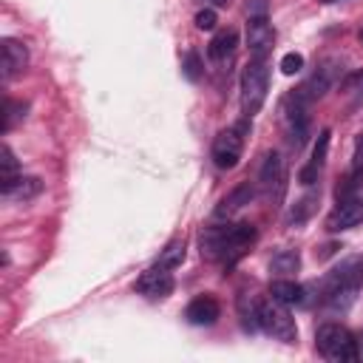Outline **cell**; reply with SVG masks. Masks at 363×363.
<instances>
[{
    "mask_svg": "<svg viewBox=\"0 0 363 363\" xmlns=\"http://www.w3.org/2000/svg\"><path fill=\"white\" fill-rule=\"evenodd\" d=\"M258 238V230L247 221L238 224H216L201 230V255L216 258L224 267H233L238 258H244Z\"/></svg>",
    "mask_w": 363,
    "mask_h": 363,
    "instance_id": "cell-1",
    "label": "cell"
},
{
    "mask_svg": "<svg viewBox=\"0 0 363 363\" xmlns=\"http://www.w3.org/2000/svg\"><path fill=\"white\" fill-rule=\"evenodd\" d=\"M360 284H363V255H349L320 281V301L343 312L354 303Z\"/></svg>",
    "mask_w": 363,
    "mask_h": 363,
    "instance_id": "cell-2",
    "label": "cell"
},
{
    "mask_svg": "<svg viewBox=\"0 0 363 363\" xmlns=\"http://www.w3.org/2000/svg\"><path fill=\"white\" fill-rule=\"evenodd\" d=\"M315 346H318L320 357H326L332 363H346V360H360L363 357V349H360L357 337L346 326H340V323H323V326H318Z\"/></svg>",
    "mask_w": 363,
    "mask_h": 363,
    "instance_id": "cell-3",
    "label": "cell"
},
{
    "mask_svg": "<svg viewBox=\"0 0 363 363\" xmlns=\"http://www.w3.org/2000/svg\"><path fill=\"white\" fill-rule=\"evenodd\" d=\"M267 91H269V68L264 60L255 57L241 71V113L247 119H252L264 108Z\"/></svg>",
    "mask_w": 363,
    "mask_h": 363,
    "instance_id": "cell-4",
    "label": "cell"
},
{
    "mask_svg": "<svg viewBox=\"0 0 363 363\" xmlns=\"http://www.w3.org/2000/svg\"><path fill=\"white\" fill-rule=\"evenodd\" d=\"M258 329L267 332L269 337L281 340V343H295V340H298L295 318H292L289 309H286L284 303H278L275 298L258 303Z\"/></svg>",
    "mask_w": 363,
    "mask_h": 363,
    "instance_id": "cell-5",
    "label": "cell"
},
{
    "mask_svg": "<svg viewBox=\"0 0 363 363\" xmlns=\"http://www.w3.org/2000/svg\"><path fill=\"white\" fill-rule=\"evenodd\" d=\"M306 105L309 102L298 91H292L281 102V125H284V133H286L289 145H295V147H301L306 142V136H309V113H306Z\"/></svg>",
    "mask_w": 363,
    "mask_h": 363,
    "instance_id": "cell-6",
    "label": "cell"
},
{
    "mask_svg": "<svg viewBox=\"0 0 363 363\" xmlns=\"http://www.w3.org/2000/svg\"><path fill=\"white\" fill-rule=\"evenodd\" d=\"M244 130H247V125H233L213 139L210 156H213V164L218 170H233L238 164V159L244 153Z\"/></svg>",
    "mask_w": 363,
    "mask_h": 363,
    "instance_id": "cell-7",
    "label": "cell"
},
{
    "mask_svg": "<svg viewBox=\"0 0 363 363\" xmlns=\"http://www.w3.org/2000/svg\"><path fill=\"white\" fill-rule=\"evenodd\" d=\"M258 184L264 190V196L272 204H281L286 196V162L281 159V153H267L258 170Z\"/></svg>",
    "mask_w": 363,
    "mask_h": 363,
    "instance_id": "cell-8",
    "label": "cell"
},
{
    "mask_svg": "<svg viewBox=\"0 0 363 363\" xmlns=\"http://www.w3.org/2000/svg\"><path fill=\"white\" fill-rule=\"evenodd\" d=\"M173 286H176L173 272H170L167 267H162V264L147 267V269L136 278V284H133V289H136L139 295H145L147 301H162V298H167V295L173 292Z\"/></svg>",
    "mask_w": 363,
    "mask_h": 363,
    "instance_id": "cell-9",
    "label": "cell"
},
{
    "mask_svg": "<svg viewBox=\"0 0 363 363\" xmlns=\"http://www.w3.org/2000/svg\"><path fill=\"white\" fill-rule=\"evenodd\" d=\"M357 224H363V199L360 196L337 199V207L326 218V230L329 233H343V230H352Z\"/></svg>",
    "mask_w": 363,
    "mask_h": 363,
    "instance_id": "cell-10",
    "label": "cell"
},
{
    "mask_svg": "<svg viewBox=\"0 0 363 363\" xmlns=\"http://www.w3.org/2000/svg\"><path fill=\"white\" fill-rule=\"evenodd\" d=\"M28 65V45L23 40L14 37H3L0 40V68H3V79H14L26 71Z\"/></svg>",
    "mask_w": 363,
    "mask_h": 363,
    "instance_id": "cell-11",
    "label": "cell"
},
{
    "mask_svg": "<svg viewBox=\"0 0 363 363\" xmlns=\"http://www.w3.org/2000/svg\"><path fill=\"white\" fill-rule=\"evenodd\" d=\"M337 74H340V65L335 62V60H326V62H320V68L298 88V94L306 99V102H312V99H320L332 85H335V79H337Z\"/></svg>",
    "mask_w": 363,
    "mask_h": 363,
    "instance_id": "cell-12",
    "label": "cell"
},
{
    "mask_svg": "<svg viewBox=\"0 0 363 363\" xmlns=\"http://www.w3.org/2000/svg\"><path fill=\"white\" fill-rule=\"evenodd\" d=\"M272 43H275L272 23L267 17H261V14L258 17H250L247 20V48H250V54L258 57V60H264L267 51L272 48Z\"/></svg>",
    "mask_w": 363,
    "mask_h": 363,
    "instance_id": "cell-13",
    "label": "cell"
},
{
    "mask_svg": "<svg viewBox=\"0 0 363 363\" xmlns=\"http://www.w3.org/2000/svg\"><path fill=\"white\" fill-rule=\"evenodd\" d=\"M218 315H221V306L213 295H196L184 309V318L193 326H213L218 320Z\"/></svg>",
    "mask_w": 363,
    "mask_h": 363,
    "instance_id": "cell-14",
    "label": "cell"
},
{
    "mask_svg": "<svg viewBox=\"0 0 363 363\" xmlns=\"http://www.w3.org/2000/svg\"><path fill=\"white\" fill-rule=\"evenodd\" d=\"M252 199H255V184H250V182L235 184V187L218 201V207H216V218H230V216H235V213L244 210Z\"/></svg>",
    "mask_w": 363,
    "mask_h": 363,
    "instance_id": "cell-15",
    "label": "cell"
},
{
    "mask_svg": "<svg viewBox=\"0 0 363 363\" xmlns=\"http://www.w3.org/2000/svg\"><path fill=\"white\" fill-rule=\"evenodd\" d=\"M235 48H238V31H235V28H221V31H216L213 40L207 43V57H210L216 65H224V62L233 60Z\"/></svg>",
    "mask_w": 363,
    "mask_h": 363,
    "instance_id": "cell-16",
    "label": "cell"
},
{
    "mask_svg": "<svg viewBox=\"0 0 363 363\" xmlns=\"http://www.w3.org/2000/svg\"><path fill=\"white\" fill-rule=\"evenodd\" d=\"M0 193H3V199L23 204V201H31V199H37L43 193V182L37 176H17V179L0 184Z\"/></svg>",
    "mask_w": 363,
    "mask_h": 363,
    "instance_id": "cell-17",
    "label": "cell"
},
{
    "mask_svg": "<svg viewBox=\"0 0 363 363\" xmlns=\"http://www.w3.org/2000/svg\"><path fill=\"white\" fill-rule=\"evenodd\" d=\"M329 130H320V136H318V142H315V150H312V159L301 167V173H298V182L301 184H312V182H318V176H320V167H323V162H326V150H329Z\"/></svg>",
    "mask_w": 363,
    "mask_h": 363,
    "instance_id": "cell-18",
    "label": "cell"
},
{
    "mask_svg": "<svg viewBox=\"0 0 363 363\" xmlns=\"http://www.w3.org/2000/svg\"><path fill=\"white\" fill-rule=\"evenodd\" d=\"M269 295L284 303V306H295V303H303V286L295 284L292 278H275L269 284Z\"/></svg>",
    "mask_w": 363,
    "mask_h": 363,
    "instance_id": "cell-19",
    "label": "cell"
},
{
    "mask_svg": "<svg viewBox=\"0 0 363 363\" xmlns=\"http://www.w3.org/2000/svg\"><path fill=\"white\" fill-rule=\"evenodd\" d=\"M298 267H301V255H298V250H278L272 258H269V272H275V275H292V272H298Z\"/></svg>",
    "mask_w": 363,
    "mask_h": 363,
    "instance_id": "cell-20",
    "label": "cell"
},
{
    "mask_svg": "<svg viewBox=\"0 0 363 363\" xmlns=\"http://www.w3.org/2000/svg\"><path fill=\"white\" fill-rule=\"evenodd\" d=\"M184 238H173V241H167V247L159 252V261L156 264H162V267H167V269H176L182 261H184Z\"/></svg>",
    "mask_w": 363,
    "mask_h": 363,
    "instance_id": "cell-21",
    "label": "cell"
},
{
    "mask_svg": "<svg viewBox=\"0 0 363 363\" xmlns=\"http://www.w3.org/2000/svg\"><path fill=\"white\" fill-rule=\"evenodd\" d=\"M258 303L261 301H252L250 295H241L238 298V315H241V326L247 332H255L258 329Z\"/></svg>",
    "mask_w": 363,
    "mask_h": 363,
    "instance_id": "cell-22",
    "label": "cell"
},
{
    "mask_svg": "<svg viewBox=\"0 0 363 363\" xmlns=\"http://www.w3.org/2000/svg\"><path fill=\"white\" fill-rule=\"evenodd\" d=\"M26 111H28V105L26 102H17V99H6V108H3V130L9 133L17 122H23L26 119Z\"/></svg>",
    "mask_w": 363,
    "mask_h": 363,
    "instance_id": "cell-23",
    "label": "cell"
},
{
    "mask_svg": "<svg viewBox=\"0 0 363 363\" xmlns=\"http://www.w3.org/2000/svg\"><path fill=\"white\" fill-rule=\"evenodd\" d=\"M315 201H318V196H303L292 210H289V216H286V224H292V227H301L309 216H312V210H315Z\"/></svg>",
    "mask_w": 363,
    "mask_h": 363,
    "instance_id": "cell-24",
    "label": "cell"
},
{
    "mask_svg": "<svg viewBox=\"0 0 363 363\" xmlns=\"http://www.w3.org/2000/svg\"><path fill=\"white\" fill-rule=\"evenodd\" d=\"M0 164H3L0 184H6V182H11V179H17V176H20V173H17V159H14V153H11V147H9V145H3V147H0Z\"/></svg>",
    "mask_w": 363,
    "mask_h": 363,
    "instance_id": "cell-25",
    "label": "cell"
},
{
    "mask_svg": "<svg viewBox=\"0 0 363 363\" xmlns=\"http://www.w3.org/2000/svg\"><path fill=\"white\" fill-rule=\"evenodd\" d=\"M349 179H354V182L363 184V133L354 136V150H352V170H349Z\"/></svg>",
    "mask_w": 363,
    "mask_h": 363,
    "instance_id": "cell-26",
    "label": "cell"
},
{
    "mask_svg": "<svg viewBox=\"0 0 363 363\" xmlns=\"http://www.w3.org/2000/svg\"><path fill=\"white\" fill-rule=\"evenodd\" d=\"M182 71H184V77L193 79V82L201 77V60H199L196 51H187V54H184V60H182Z\"/></svg>",
    "mask_w": 363,
    "mask_h": 363,
    "instance_id": "cell-27",
    "label": "cell"
},
{
    "mask_svg": "<svg viewBox=\"0 0 363 363\" xmlns=\"http://www.w3.org/2000/svg\"><path fill=\"white\" fill-rule=\"evenodd\" d=\"M303 68V57L301 54H295V51H289V54H284L281 57V71L286 74V77H292V74H298Z\"/></svg>",
    "mask_w": 363,
    "mask_h": 363,
    "instance_id": "cell-28",
    "label": "cell"
},
{
    "mask_svg": "<svg viewBox=\"0 0 363 363\" xmlns=\"http://www.w3.org/2000/svg\"><path fill=\"white\" fill-rule=\"evenodd\" d=\"M216 23H218V17H216L213 9H201V11H196V28H201V31H213Z\"/></svg>",
    "mask_w": 363,
    "mask_h": 363,
    "instance_id": "cell-29",
    "label": "cell"
},
{
    "mask_svg": "<svg viewBox=\"0 0 363 363\" xmlns=\"http://www.w3.org/2000/svg\"><path fill=\"white\" fill-rule=\"evenodd\" d=\"M210 3H213V6H224L227 0H210Z\"/></svg>",
    "mask_w": 363,
    "mask_h": 363,
    "instance_id": "cell-30",
    "label": "cell"
},
{
    "mask_svg": "<svg viewBox=\"0 0 363 363\" xmlns=\"http://www.w3.org/2000/svg\"><path fill=\"white\" fill-rule=\"evenodd\" d=\"M357 40H360V45H363V28H360V31H357Z\"/></svg>",
    "mask_w": 363,
    "mask_h": 363,
    "instance_id": "cell-31",
    "label": "cell"
},
{
    "mask_svg": "<svg viewBox=\"0 0 363 363\" xmlns=\"http://www.w3.org/2000/svg\"><path fill=\"white\" fill-rule=\"evenodd\" d=\"M326 3H335V0H326Z\"/></svg>",
    "mask_w": 363,
    "mask_h": 363,
    "instance_id": "cell-32",
    "label": "cell"
}]
</instances>
